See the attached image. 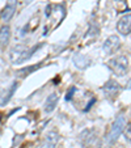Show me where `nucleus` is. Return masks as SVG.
<instances>
[{"label": "nucleus", "instance_id": "nucleus-7", "mask_svg": "<svg viewBox=\"0 0 131 148\" xmlns=\"http://www.w3.org/2000/svg\"><path fill=\"white\" fill-rule=\"evenodd\" d=\"M58 143H59V134L55 130H51V131L47 132L46 136L43 138L41 148H56Z\"/></svg>", "mask_w": 131, "mask_h": 148}, {"label": "nucleus", "instance_id": "nucleus-15", "mask_svg": "<svg viewBox=\"0 0 131 148\" xmlns=\"http://www.w3.org/2000/svg\"><path fill=\"white\" fill-rule=\"evenodd\" d=\"M76 92V88L75 87H71L70 89H68V92H67V95H66V101H70L71 98L73 97V93Z\"/></svg>", "mask_w": 131, "mask_h": 148}, {"label": "nucleus", "instance_id": "nucleus-5", "mask_svg": "<svg viewBox=\"0 0 131 148\" xmlns=\"http://www.w3.org/2000/svg\"><path fill=\"white\" fill-rule=\"evenodd\" d=\"M121 47V39L118 36H110L105 39V42L102 43V50L105 51V54L108 55H113L118 49Z\"/></svg>", "mask_w": 131, "mask_h": 148}, {"label": "nucleus", "instance_id": "nucleus-2", "mask_svg": "<svg viewBox=\"0 0 131 148\" xmlns=\"http://www.w3.org/2000/svg\"><path fill=\"white\" fill-rule=\"evenodd\" d=\"M125 127H126V118L123 114H121V115H118V117L115 118V121L113 122L112 127H110V130H109L108 135H106V138H105V142L108 143L109 145L114 144L118 140V138L121 136V134L123 132Z\"/></svg>", "mask_w": 131, "mask_h": 148}, {"label": "nucleus", "instance_id": "nucleus-3", "mask_svg": "<svg viewBox=\"0 0 131 148\" xmlns=\"http://www.w3.org/2000/svg\"><path fill=\"white\" fill-rule=\"evenodd\" d=\"M108 67L113 71L115 76L123 77L128 72V58L126 55H118L108 62Z\"/></svg>", "mask_w": 131, "mask_h": 148}, {"label": "nucleus", "instance_id": "nucleus-18", "mask_svg": "<svg viewBox=\"0 0 131 148\" xmlns=\"http://www.w3.org/2000/svg\"><path fill=\"white\" fill-rule=\"evenodd\" d=\"M30 1H32V0H25V4H29Z\"/></svg>", "mask_w": 131, "mask_h": 148}, {"label": "nucleus", "instance_id": "nucleus-6", "mask_svg": "<svg viewBox=\"0 0 131 148\" xmlns=\"http://www.w3.org/2000/svg\"><path fill=\"white\" fill-rule=\"evenodd\" d=\"M16 7H17V0H8V3L5 4V7L0 13V18H1L3 23H9L11 21V18L14 16Z\"/></svg>", "mask_w": 131, "mask_h": 148}, {"label": "nucleus", "instance_id": "nucleus-13", "mask_svg": "<svg viewBox=\"0 0 131 148\" xmlns=\"http://www.w3.org/2000/svg\"><path fill=\"white\" fill-rule=\"evenodd\" d=\"M100 34V28H98V25L96 23H91L89 24V28H88V30H86V34H85V38H88V37H92V38H96V37Z\"/></svg>", "mask_w": 131, "mask_h": 148}, {"label": "nucleus", "instance_id": "nucleus-1", "mask_svg": "<svg viewBox=\"0 0 131 148\" xmlns=\"http://www.w3.org/2000/svg\"><path fill=\"white\" fill-rule=\"evenodd\" d=\"M41 46H43V43H37L36 46H33L32 49H28L25 46H16V47L12 49L11 55H9V59L13 64H23L26 60L32 58L34 55L37 50H38Z\"/></svg>", "mask_w": 131, "mask_h": 148}, {"label": "nucleus", "instance_id": "nucleus-14", "mask_svg": "<svg viewBox=\"0 0 131 148\" xmlns=\"http://www.w3.org/2000/svg\"><path fill=\"white\" fill-rule=\"evenodd\" d=\"M16 89H17V81H14L13 84H12V88L8 90V93H7V96H5V98H4L3 101H1V105H5L7 102H8L9 100L12 98V96L14 95V92H16Z\"/></svg>", "mask_w": 131, "mask_h": 148}, {"label": "nucleus", "instance_id": "nucleus-11", "mask_svg": "<svg viewBox=\"0 0 131 148\" xmlns=\"http://www.w3.org/2000/svg\"><path fill=\"white\" fill-rule=\"evenodd\" d=\"M42 67V63H36V64H32V66H26V67H23L21 70H17L16 71V75L19 77H26V76L32 75L33 72H36L37 70Z\"/></svg>", "mask_w": 131, "mask_h": 148}, {"label": "nucleus", "instance_id": "nucleus-9", "mask_svg": "<svg viewBox=\"0 0 131 148\" xmlns=\"http://www.w3.org/2000/svg\"><path fill=\"white\" fill-rule=\"evenodd\" d=\"M11 39V28L8 25H4L0 29V50H4L9 45Z\"/></svg>", "mask_w": 131, "mask_h": 148}, {"label": "nucleus", "instance_id": "nucleus-10", "mask_svg": "<svg viewBox=\"0 0 131 148\" xmlns=\"http://www.w3.org/2000/svg\"><path fill=\"white\" fill-rule=\"evenodd\" d=\"M58 101H59V97H58L56 93H51V95H49L47 98H46V101H45V105H43V110H45L46 113H51L56 108Z\"/></svg>", "mask_w": 131, "mask_h": 148}, {"label": "nucleus", "instance_id": "nucleus-12", "mask_svg": "<svg viewBox=\"0 0 131 148\" xmlns=\"http://www.w3.org/2000/svg\"><path fill=\"white\" fill-rule=\"evenodd\" d=\"M73 63H75V66L78 68L84 70V68H86L91 64V59L88 58V56L81 55V54H76V55L73 56Z\"/></svg>", "mask_w": 131, "mask_h": 148}, {"label": "nucleus", "instance_id": "nucleus-8", "mask_svg": "<svg viewBox=\"0 0 131 148\" xmlns=\"http://www.w3.org/2000/svg\"><path fill=\"white\" fill-rule=\"evenodd\" d=\"M117 30L119 34L122 36H130V32H131V16L130 14H126L123 16L122 18L118 21L117 24Z\"/></svg>", "mask_w": 131, "mask_h": 148}, {"label": "nucleus", "instance_id": "nucleus-16", "mask_svg": "<svg viewBox=\"0 0 131 148\" xmlns=\"http://www.w3.org/2000/svg\"><path fill=\"white\" fill-rule=\"evenodd\" d=\"M130 134H131V129H130V123H127L126 126V131H125V138L127 142H130Z\"/></svg>", "mask_w": 131, "mask_h": 148}, {"label": "nucleus", "instance_id": "nucleus-19", "mask_svg": "<svg viewBox=\"0 0 131 148\" xmlns=\"http://www.w3.org/2000/svg\"><path fill=\"white\" fill-rule=\"evenodd\" d=\"M0 121H1V118H0Z\"/></svg>", "mask_w": 131, "mask_h": 148}, {"label": "nucleus", "instance_id": "nucleus-4", "mask_svg": "<svg viewBox=\"0 0 131 148\" xmlns=\"http://www.w3.org/2000/svg\"><path fill=\"white\" fill-rule=\"evenodd\" d=\"M101 90L104 92V95H105L106 98H109V100H114V98L118 96L119 90H121V85L115 80L112 79V80H108L105 84H104L102 88H101Z\"/></svg>", "mask_w": 131, "mask_h": 148}, {"label": "nucleus", "instance_id": "nucleus-17", "mask_svg": "<svg viewBox=\"0 0 131 148\" xmlns=\"http://www.w3.org/2000/svg\"><path fill=\"white\" fill-rule=\"evenodd\" d=\"M95 102H96V97H92V98H91V101H89V102L86 103V108H85V109H84V112H88V110H89L91 108H92L93 105H95Z\"/></svg>", "mask_w": 131, "mask_h": 148}]
</instances>
